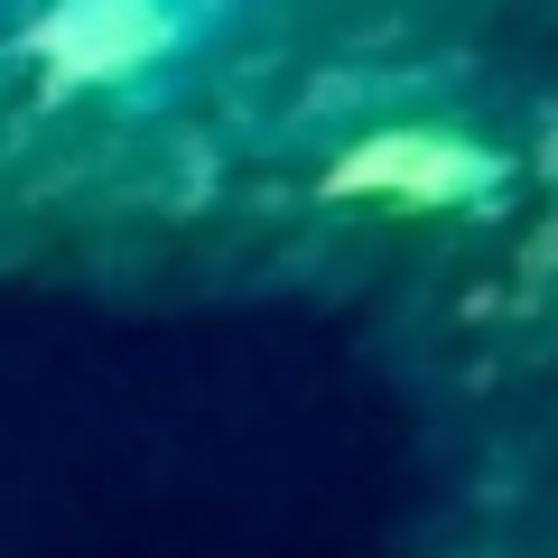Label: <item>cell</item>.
<instances>
[{
	"instance_id": "obj_1",
	"label": "cell",
	"mask_w": 558,
	"mask_h": 558,
	"mask_svg": "<svg viewBox=\"0 0 558 558\" xmlns=\"http://www.w3.org/2000/svg\"><path fill=\"white\" fill-rule=\"evenodd\" d=\"M233 28L242 10L215 0H57L20 28V57L47 75V94H149Z\"/></svg>"
},
{
	"instance_id": "obj_2",
	"label": "cell",
	"mask_w": 558,
	"mask_h": 558,
	"mask_svg": "<svg viewBox=\"0 0 558 558\" xmlns=\"http://www.w3.org/2000/svg\"><path fill=\"white\" fill-rule=\"evenodd\" d=\"M502 178V159L465 131H363L336 168L326 196H381V205H475Z\"/></svg>"
}]
</instances>
